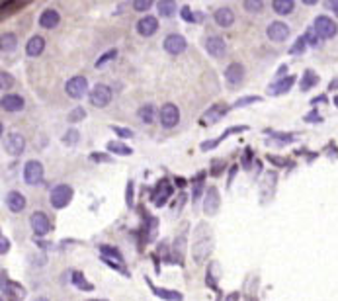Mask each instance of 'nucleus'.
I'll return each mask as SVG.
<instances>
[{
  "label": "nucleus",
  "instance_id": "19",
  "mask_svg": "<svg viewBox=\"0 0 338 301\" xmlns=\"http://www.w3.org/2000/svg\"><path fill=\"white\" fill-rule=\"evenodd\" d=\"M225 78L229 84H240L244 78V69L240 63H231L225 71Z\"/></svg>",
  "mask_w": 338,
  "mask_h": 301
},
{
  "label": "nucleus",
  "instance_id": "54",
  "mask_svg": "<svg viewBox=\"0 0 338 301\" xmlns=\"http://www.w3.org/2000/svg\"><path fill=\"white\" fill-rule=\"evenodd\" d=\"M92 161H108V157H106V155H96V153H94V155H92Z\"/></svg>",
  "mask_w": 338,
  "mask_h": 301
},
{
  "label": "nucleus",
  "instance_id": "58",
  "mask_svg": "<svg viewBox=\"0 0 338 301\" xmlns=\"http://www.w3.org/2000/svg\"><path fill=\"white\" fill-rule=\"evenodd\" d=\"M36 301H49V299H45V297H38Z\"/></svg>",
  "mask_w": 338,
  "mask_h": 301
},
{
  "label": "nucleus",
  "instance_id": "49",
  "mask_svg": "<svg viewBox=\"0 0 338 301\" xmlns=\"http://www.w3.org/2000/svg\"><path fill=\"white\" fill-rule=\"evenodd\" d=\"M305 39L311 43V45H317V38H315V29H309L307 32V36H305Z\"/></svg>",
  "mask_w": 338,
  "mask_h": 301
},
{
  "label": "nucleus",
  "instance_id": "6",
  "mask_svg": "<svg viewBox=\"0 0 338 301\" xmlns=\"http://www.w3.org/2000/svg\"><path fill=\"white\" fill-rule=\"evenodd\" d=\"M29 223H32V229H34V233H36L38 237H43V235H47V233L51 231L49 217L43 214V212H36V214H32V217H29Z\"/></svg>",
  "mask_w": 338,
  "mask_h": 301
},
{
  "label": "nucleus",
  "instance_id": "55",
  "mask_svg": "<svg viewBox=\"0 0 338 301\" xmlns=\"http://www.w3.org/2000/svg\"><path fill=\"white\" fill-rule=\"evenodd\" d=\"M328 6H330V8H332V12L338 16V0H334V2H328Z\"/></svg>",
  "mask_w": 338,
  "mask_h": 301
},
{
  "label": "nucleus",
  "instance_id": "2",
  "mask_svg": "<svg viewBox=\"0 0 338 301\" xmlns=\"http://www.w3.org/2000/svg\"><path fill=\"white\" fill-rule=\"evenodd\" d=\"M313 29H315V34H317L319 38H325V39L334 38V36H336V32H338L336 24H334L328 16H319V18L315 20Z\"/></svg>",
  "mask_w": 338,
  "mask_h": 301
},
{
  "label": "nucleus",
  "instance_id": "32",
  "mask_svg": "<svg viewBox=\"0 0 338 301\" xmlns=\"http://www.w3.org/2000/svg\"><path fill=\"white\" fill-rule=\"evenodd\" d=\"M100 251H102V254H104V258H113V260H119V262H124V256H121V252L117 251V249L108 247V245H102Z\"/></svg>",
  "mask_w": 338,
  "mask_h": 301
},
{
  "label": "nucleus",
  "instance_id": "25",
  "mask_svg": "<svg viewBox=\"0 0 338 301\" xmlns=\"http://www.w3.org/2000/svg\"><path fill=\"white\" fill-rule=\"evenodd\" d=\"M317 84H319V76L315 75L311 69H309V71H305L303 76H301V90H303V92H307V90H311V88L317 86Z\"/></svg>",
  "mask_w": 338,
  "mask_h": 301
},
{
  "label": "nucleus",
  "instance_id": "34",
  "mask_svg": "<svg viewBox=\"0 0 338 301\" xmlns=\"http://www.w3.org/2000/svg\"><path fill=\"white\" fill-rule=\"evenodd\" d=\"M157 223H159V221H157L155 217H150V219H149V225H147V235L143 237V240H145V243L152 240V237L157 235Z\"/></svg>",
  "mask_w": 338,
  "mask_h": 301
},
{
  "label": "nucleus",
  "instance_id": "11",
  "mask_svg": "<svg viewBox=\"0 0 338 301\" xmlns=\"http://www.w3.org/2000/svg\"><path fill=\"white\" fill-rule=\"evenodd\" d=\"M227 106H223V104H213L211 108L207 110V112L203 113V119H201V124L203 126H213V124H217L223 115L227 113Z\"/></svg>",
  "mask_w": 338,
  "mask_h": 301
},
{
  "label": "nucleus",
  "instance_id": "8",
  "mask_svg": "<svg viewBox=\"0 0 338 301\" xmlns=\"http://www.w3.org/2000/svg\"><path fill=\"white\" fill-rule=\"evenodd\" d=\"M43 178V164L39 161H29L24 166V180L27 184H39Z\"/></svg>",
  "mask_w": 338,
  "mask_h": 301
},
{
  "label": "nucleus",
  "instance_id": "57",
  "mask_svg": "<svg viewBox=\"0 0 338 301\" xmlns=\"http://www.w3.org/2000/svg\"><path fill=\"white\" fill-rule=\"evenodd\" d=\"M330 88H338V78H336V80H332V82H330Z\"/></svg>",
  "mask_w": 338,
  "mask_h": 301
},
{
  "label": "nucleus",
  "instance_id": "56",
  "mask_svg": "<svg viewBox=\"0 0 338 301\" xmlns=\"http://www.w3.org/2000/svg\"><path fill=\"white\" fill-rule=\"evenodd\" d=\"M238 299V293H231L229 297H227V301H237Z\"/></svg>",
  "mask_w": 338,
  "mask_h": 301
},
{
  "label": "nucleus",
  "instance_id": "21",
  "mask_svg": "<svg viewBox=\"0 0 338 301\" xmlns=\"http://www.w3.org/2000/svg\"><path fill=\"white\" fill-rule=\"evenodd\" d=\"M45 49V39L41 38V36H34V38L27 39V45H25V53L29 55V57H38L41 55Z\"/></svg>",
  "mask_w": 338,
  "mask_h": 301
},
{
  "label": "nucleus",
  "instance_id": "31",
  "mask_svg": "<svg viewBox=\"0 0 338 301\" xmlns=\"http://www.w3.org/2000/svg\"><path fill=\"white\" fill-rule=\"evenodd\" d=\"M152 291H155V295L164 297V299L182 301V293H178V291H168V289H164V288H152Z\"/></svg>",
  "mask_w": 338,
  "mask_h": 301
},
{
  "label": "nucleus",
  "instance_id": "26",
  "mask_svg": "<svg viewBox=\"0 0 338 301\" xmlns=\"http://www.w3.org/2000/svg\"><path fill=\"white\" fill-rule=\"evenodd\" d=\"M272 8H274L275 14H280V16H286V14L293 12L295 4H293L291 0H274V2H272Z\"/></svg>",
  "mask_w": 338,
  "mask_h": 301
},
{
  "label": "nucleus",
  "instance_id": "10",
  "mask_svg": "<svg viewBox=\"0 0 338 301\" xmlns=\"http://www.w3.org/2000/svg\"><path fill=\"white\" fill-rule=\"evenodd\" d=\"M266 34H268V38L272 39V41H286L289 38V27L284 22H272V24L268 25V29H266Z\"/></svg>",
  "mask_w": 338,
  "mask_h": 301
},
{
  "label": "nucleus",
  "instance_id": "12",
  "mask_svg": "<svg viewBox=\"0 0 338 301\" xmlns=\"http://www.w3.org/2000/svg\"><path fill=\"white\" fill-rule=\"evenodd\" d=\"M164 49L168 51L170 55H180L182 51L186 49V39L182 36H178V34H170L164 39Z\"/></svg>",
  "mask_w": 338,
  "mask_h": 301
},
{
  "label": "nucleus",
  "instance_id": "46",
  "mask_svg": "<svg viewBox=\"0 0 338 301\" xmlns=\"http://www.w3.org/2000/svg\"><path fill=\"white\" fill-rule=\"evenodd\" d=\"M182 18H184L186 22H194V14L190 12L188 6H184V8H182Z\"/></svg>",
  "mask_w": 338,
  "mask_h": 301
},
{
  "label": "nucleus",
  "instance_id": "29",
  "mask_svg": "<svg viewBox=\"0 0 338 301\" xmlns=\"http://www.w3.org/2000/svg\"><path fill=\"white\" fill-rule=\"evenodd\" d=\"M159 14L163 16V18H170L172 14L176 12V2H170V0H163V2H159Z\"/></svg>",
  "mask_w": 338,
  "mask_h": 301
},
{
  "label": "nucleus",
  "instance_id": "7",
  "mask_svg": "<svg viewBox=\"0 0 338 301\" xmlns=\"http://www.w3.org/2000/svg\"><path fill=\"white\" fill-rule=\"evenodd\" d=\"M170 196H172V186H170V182H168L166 178H163V180L157 184L155 192H152V203H155L157 207H161V205H164V203L168 201Z\"/></svg>",
  "mask_w": 338,
  "mask_h": 301
},
{
  "label": "nucleus",
  "instance_id": "33",
  "mask_svg": "<svg viewBox=\"0 0 338 301\" xmlns=\"http://www.w3.org/2000/svg\"><path fill=\"white\" fill-rule=\"evenodd\" d=\"M108 150L117 153V155H131V149L127 145H124V143H117V141H110L108 143Z\"/></svg>",
  "mask_w": 338,
  "mask_h": 301
},
{
  "label": "nucleus",
  "instance_id": "23",
  "mask_svg": "<svg viewBox=\"0 0 338 301\" xmlns=\"http://www.w3.org/2000/svg\"><path fill=\"white\" fill-rule=\"evenodd\" d=\"M2 289H4V293L10 297V301H20L22 297H24V288L22 286H18L16 282H10V284H6V286H2Z\"/></svg>",
  "mask_w": 338,
  "mask_h": 301
},
{
  "label": "nucleus",
  "instance_id": "41",
  "mask_svg": "<svg viewBox=\"0 0 338 301\" xmlns=\"http://www.w3.org/2000/svg\"><path fill=\"white\" fill-rule=\"evenodd\" d=\"M115 55H117V51H115V49H110L108 53H104V57H100V59L96 61V67H102L104 63H108V61L115 59Z\"/></svg>",
  "mask_w": 338,
  "mask_h": 301
},
{
  "label": "nucleus",
  "instance_id": "22",
  "mask_svg": "<svg viewBox=\"0 0 338 301\" xmlns=\"http://www.w3.org/2000/svg\"><path fill=\"white\" fill-rule=\"evenodd\" d=\"M293 82H295V76L282 78V80H278V82H274V84H270V86H268V94H270V96H280V94L288 92Z\"/></svg>",
  "mask_w": 338,
  "mask_h": 301
},
{
  "label": "nucleus",
  "instance_id": "51",
  "mask_svg": "<svg viewBox=\"0 0 338 301\" xmlns=\"http://www.w3.org/2000/svg\"><path fill=\"white\" fill-rule=\"evenodd\" d=\"M242 166H244V168H249V166H251V150H247V155H244V159H242Z\"/></svg>",
  "mask_w": 338,
  "mask_h": 301
},
{
  "label": "nucleus",
  "instance_id": "24",
  "mask_svg": "<svg viewBox=\"0 0 338 301\" xmlns=\"http://www.w3.org/2000/svg\"><path fill=\"white\" fill-rule=\"evenodd\" d=\"M184 251H186V231H182L174 240V256L180 264L184 262Z\"/></svg>",
  "mask_w": 338,
  "mask_h": 301
},
{
  "label": "nucleus",
  "instance_id": "53",
  "mask_svg": "<svg viewBox=\"0 0 338 301\" xmlns=\"http://www.w3.org/2000/svg\"><path fill=\"white\" fill-rule=\"evenodd\" d=\"M270 161H272V163H278V166H284V164H286V161L280 159V157H270Z\"/></svg>",
  "mask_w": 338,
  "mask_h": 301
},
{
  "label": "nucleus",
  "instance_id": "37",
  "mask_svg": "<svg viewBox=\"0 0 338 301\" xmlns=\"http://www.w3.org/2000/svg\"><path fill=\"white\" fill-rule=\"evenodd\" d=\"M84 115H86V110L84 108H75L73 112L69 113V122H80V119H84Z\"/></svg>",
  "mask_w": 338,
  "mask_h": 301
},
{
  "label": "nucleus",
  "instance_id": "48",
  "mask_svg": "<svg viewBox=\"0 0 338 301\" xmlns=\"http://www.w3.org/2000/svg\"><path fill=\"white\" fill-rule=\"evenodd\" d=\"M305 122H309V124H313V122H321V115L317 112H311L307 117H305Z\"/></svg>",
  "mask_w": 338,
  "mask_h": 301
},
{
  "label": "nucleus",
  "instance_id": "18",
  "mask_svg": "<svg viewBox=\"0 0 338 301\" xmlns=\"http://www.w3.org/2000/svg\"><path fill=\"white\" fill-rule=\"evenodd\" d=\"M59 20H61L59 12H57L55 8H47V10H43L41 16H39V25L45 27V29H53V27H57Z\"/></svg>",
  "mask_w": 338,
  "mask_h": 301
},
{
  "label": "nucleus",
  "instance_id": "5",
  "mask_svg": "<svg viewBox=\"0 0 338 301\" xmlns=\"http://www.w3.org/2000/svg\"><path fill=\"white\" fill-rule=\"evenodd\" d=\"M178 122H180V110H178V106L170 104V102L164 104L163 108H161V124H163V127H166V129L176 127Z\"/></svg>",
  "mask_w": 338,
  "mask_h": 301
},
{
  "label": "nucleus",
  "instance_id": "1",
  "mask_svg": "<svg viewBox=\"0 0 338 301\" xmlns=\"http://www.w3.org/2000/svg\"><path fill=\"white\" fill-rule=\"evenodd\" d=\"M71 200H73V188L69 184H59V186H55V188L51 190L49 201L55 209L67 207L71 203Z\"/></svg>",
  "mask_w": 338,
  "mask_h": 301
},
{
  "label": "nucleus",
  "instance_id": "17",
  "mask_svg": "<svg viewBox=\"0 0 338 301\" xmlns=\"http://www.w3.org/2000/svg\"><path fill=\"white\" fill-rule=\"evenodd\" d=\"M205 49H207V53L213 55V57H221V55H225V51H227L225 39L219 38V36H213V38H209L207 41H205Z\"/></svg>",
  "mask_w": 338,
  "mask_h": 301
},
{
  "label": "nucleus",
  "instance_id": "36",
  "mask_svg": "<svg viewBox=\"0 0 338 301\" xmlns=\"http://www.w3.org/2000/svg\"><path fill=\"white\" fill-rule=\"evenodd\" d=\"M201 192H203V174H200L194 182V200H200Z\"/></svg>",
  "mask_w": 338,
  "mask_h": 301
},
{
  "label": "nucleus",
  "instance_id": "38",
  "mask_svg": "<svg viewBox=\"0 0 338 301\" xmlns=\"http://www.w3.org/2000/svg\"><path fill=\"white\" fill-rule=\"evenodd\" d=\"M0 84H2V88H12L14 76L10 75V73H6V71H2V75H0Z\"/></svg>",
  "mask_w": 338,
  "mask_h": 301
},
{
  "label": "nucleus",
  "instance_id": "47",
  "mask_svg": "<svg viewBox=\"0 0 338 301\" xmlns=\"http://www.w3.org/2000/svg\"><path fill=\"white\" fill-rule=\"evenodd\" d=\"M8 238L6 237H0V254H4V252H8Z\"/></svg>",
  "mask_w": 338,
  "mask_h": 301
},
{
  "label": "nucleus",
  "instance_id": "35",
  "mask_svg": "<svg viewBox=\"0 0 338 301\" xmlns=\"http://www.w3.org/2000/svg\"><path fill=\"white\" fill-rule=\"evenodd\" d=\"M305 45H307V39H305V36H303V38H299L297 41H295V45L289 49V53H291V55H299V53L305 51Z\"/></svg>",
  "mask_w": 338,
  "mask_h": 301
},
{
  "label": "nucleus",
  "instance_id": "52",
  "mask_svg": "<svg viewBox=\"0 0 338 301\" xmlns=\"http://www.w3.org/2000/svg\"><path fill=\"white\" fill-rule=\"evenodd\" d=\"M131 190H133V186H131V182H129V186H127V203H129V205L133 203V196H131Z\"/></svg>",
  "mask_w": 338,
  "mask_h": 301
},
{
  "label": "nucleus",
  "instance_id": "44",
  "mask_svg": "<svg viewBox=\"0 0 338 301\" xmlns=\"http://www.w3.org/2000/svg\"><path fill=\"white\" fill-rule=\"evenodd\" d=\"M112 129L117 133V135H121V137H133V131L131 129H126V127H117V126H112Z\"/></svg>",
  "mask_w": 338,
  "mask_h": 301
},
{
  "label": "nucleus",
  "instance_id": "20",
  "mask_svg": "<svg viewBox=\"0 0 338 301\" xmlns=\"http://www.w3.org/2000/svg\"><path fill=\"white\" fill-rule=\"evenodd\" d=\"M219 201H221V198H219V192H217V188L215 186H211V188H207V194H205V214H217V209H219Z\"/></svg>",
  "mask_w": 338,
  "mask_h": 301
},
{
  "label": "nucleus",
  "instance_id": "28",
  "mask_svg": "<svg viewBox=\"0 0 338 301\" xmlns=\"http://www.w3.org/2000/svg\"><path fill=\"white\" fill-rule=\"evenodd\" d=\"M16 45H18V38L14 36V34H2V38H0V47L4 53H10V51L16 49Z\"/></svg>",
  "mask_w": 338,
  "mask_h": 301
},
{
  "label": "nucleus",
  "instance_id": "13",
  "mask_svg": "<svg viewBox=\"0 0 338 301\" xmlns=\"http://www.w3.org/2000/svg\"><path fill=\"white\" fill-rule=\"evenodd\" d=\"M6 207H8L10 212H14V214L24 212V207H25L24 194H22V192H16V190L8 192V194H6Z\"/></svg>",
  "mask_w": 338,
  "mask_h": 301
},
{
  "label": "nucleus",
  "instance_id": "43",
  "mask_svg": "<svg viewBox=\"0 0 338 301\" xmlns=\"http://www.w3.org/2000/svg\"><path fill=\"white\" fill-rule=\"evenodd\" d=\"M251 102H260V96H247V98H240V100H237V104H235V108H240V106H247V104H251Z\"/></svg>",
  "mask_w": 338,
  "mask_h": 301
},
{
  "label": "nucleus",
  "instance_id": "59",
  "mask_svg": "<svg viewBox=\"0 0 338 301\" xmlns=\"http://www.w3.org/2000/svg\"><path fill=\"white\" fill-rule=\"evenodd\" d=\"M334 104H336V106H338V96H336V98H334Z\"/></svg>",
  "mask_w": 338,
  "mask_h": 301
},
{
  "label": "nucleus",
  "instance_id": "60",
  "mask_svg": "<svg viewBox=\"0 0 338 301\" xmlns=\"http://www.w3.org/2000/svg\"><path fill=\"white\" fill-rule=\"evenodd\" d=\"M92 301H104V299H92Z\"/></svg>",
  "mask_w": 338,
  "mask_h": 301
},
{
  "label": "nucleus",
  "instance_id": "50",
  "mask_svg": "<svg viewBox=\"0 0 338 301\" xmlns=\"http://www.w3.org/2000/svg\"><path fill=\"white\" fill-rule=\"evenodd\" d=\"M184 201H186V196H184V194H180V198H178V203H174V212H176V214L180 212V207H182V203H184Z\"/></svg>",
  "mask_w": 338,
  "mask_h": 301
},
{
  "label": "nucleus",
  "instance_id": "45",
  "mask_svg": "<svg viewBox=\"0 0 338 301\" xmlns=\"http://www.w3.org/2000/svg\"><path fill=\"white\" fill-rule=\"evenodd\" d=\"M221 168H225V164L221 163V161H213V168H211V174H219L221 172Z\"/></svg>",
  "mask_w": 338,
  "mask_h": 301
},
{
  "label": "nucleus",
  "instance_id": "15",
  "mask_svg": "<svg viewBox=\"0 0 338 301\" xmlns=\"http://www.w3.org/2000/svg\"><path fill=\"white\" fill-rule=\"evenodd\" d=\"M157 29H159V22H157L155 16H145V18H141L137 22V32L141 36H145V38L152 36Z\"/></svg>",
  "mask_w": 338,
  "mask_h": 301
},
{
  "label": "nucleus",
  "instance_id": "39",
  "mask_svg": "<svg viewBox=\"0 0 338 301\" xmlns=\"http://www.w3.org/2000/svg\"><path fill=\"white\" fill-rule=\"evenodd\" d=\"M78 131L76 129H71V131H67V135L63 137V143H67V145H75L76 141H78Z\"/></svg>",
  "mask_w": 338,
  "mask_h": 301
},
{
  "label": "nucleus",
  "instance_id": "16",
  "mask_svg": "<svg viewBox=\"0 0 338 301\" xmlns=\"http://www.w3.org/2000/svg\"><path fill=\"white\" fill-rule=\"evenodd\" d=\"M213 20H215V24L221 25V27H229V25H233V22H235V14H233V10L229 6H223V8L215 10Z\"/></svg>",
  "mask_w": 338,
  "mask_h": 301
},
{
  "label": "nucleus",
  "instance_id": "30",
  "mask_svg": "<svg viewBox=\"0 0 338 301\" xmlns=\"http://www.w3.org/2000/svg\"><path fill=\"white\" fill-rule=\"evenodd\" d=\"M73 284H75L78 289H82V291H92V289H94L92 288V284H90L80 272H73Z\"/></svg>",
  "mask_w": 338,
  "mask_h": 301
},
{
  "label": "nucleus",
  "instance_id": "9",
  "mask_svg": "<svg viewBox=\"0 0 338 301\" xmlns=\"http://www.w3.org/2000/svg\"><path fill=\"white\" fill-rule=\"evenodd\" d=\"M4 147H6V150L10 153V155H14V157H18V155H22L25 149V139L20 135V133H8L6 135V139H4Z\"/></svg>",
  "mask_w": 338,
  "mask_h": 301
},
{
  "label": "nucleus",
  "instance_id": "14",
  "mask_svg": "<svg viewBox=\"0 0 338 301\" xmlns=\"http://www.w3.org/2000/svg\"><path fill=\"white\" fill-rule=\"evenodd\" d=\"M24 106L25 102L20 94H6L2 98V110H6V112H22Z\"/></svg>",
  "mask_w": 338,
  "mask_h": 301
},
{
  "label": "nucleus",
  "instance_id": "42",
  "mask_svg": "<svg viewBox=\"0 0 338 301\" xmlns=\"http://www.w3.org/2000/svg\"><path fill=\"white\" fill-rule=\"evenodd\" d=\"M262 2H258V0H256V2H252V0H247V2H244V8H247V10H249V12H260V10H262Z\"/></svg>",
  "mask_w": 338,
  "mask_h": 301
},
{
  "label": "nucleus",
  "instance_id": "40",
  "mask_svg": "<svg viewBox=\"0 0 338 301\" xmlns=\"http://www.w3.org/2000/svg\"><path fill=\"white\" fill-rule=\"evenodd\" d=\"M150 6H152L150 0H135V2H133V8H135L137 12H145V10H149Z\"/></svg>",
  "mask_w": 338,
  "mask_h": 301
},
{
  "label": "nucleus",
  "instance_id": "3",
  "mask_svg": "<svg viewBox=\"0 0 338 301\" xmlns=\"http://www.w3.org/2000/svg\"><path fill=\"white\" fill-rule=\"evenodd\" d=\"M112 100V88L106 84H96L90 90V102L96 108H106Z\"/></svg>",
  "mask_w": 338,
  "mask_h": 301
},
{
  "label": "nucleus",
  "instance_id": "4",
  "mask_svg": "<svg viewBox=\"0 0 338 301\" xmlns=\"http://www.w3.org/2000/svg\"><path fill=\"white\" fill-rule=\"evenodd\" d=\"M65 90H67V94H69L71 98H76V100H78V98H82L88 92V80L84 76H73L71 80H67Z\"/></svg>",
  "mask_w": 338,
  "mask_h": 301
},
{
  "label": "nucleus",
  "instance_id": "27",
  "mask_svg": "<svg viewBox=\"0 0 338 301\" xmlns=\"http://www.w3.org/2000/svg\"><path fill=\"white\" fill-rule=\"evenodd\" d=\"M139 117H141V122H145V124H152V122H155V117H157V110H155V106H152V104H145V106H141V108H139Z\"/></svg>",
  "mask_w": 338,
  "mask_h": 301
}]
</instances>
